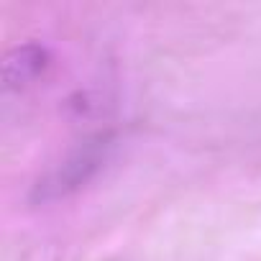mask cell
<instances>
[{
    "mask_svg": "<svg viewBox=\"0 0 261 261\" xmlns=\"http://www.w3.org/2000/svg\"><path fill=\"white\" fill-rule=\"evenodd\" d=\"M108 151H110L108 136H95V139L82 141L62 159V164H57L44 179H39L31 200L34 202H51V200L67 197L74 190L85 187L95 177V172L105 164Z\"/></svg>",
    "mask_w": 261,
    "mask_h": 261,
    "instance_id": "cell-1",
    "label": "cell"
},
{
    "mask_svg": "<svg viewBox=\"0 0 261 261\" xmlns=\"http://www.w3.org/2000/svg\"><path fill=\"white\" fill-rule=\"evenodd\" d=\"M49 67V51L39 44H23L6 54L3 59V85L6 90H23L36 82Z\"/></svg>",
    "mask_w": 261,
    "mask_h": 261,
    "instance_id": "cell-2",
    "label": "cell"
}]
</instances>
